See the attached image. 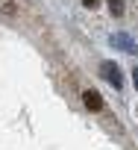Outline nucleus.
I'll return each instance as SVG.
<instances>
[{
    "instance_id": "2",
    "label": "nucleus",
    "mask_w": 138,
    "mask_h": 150,
    "mask_svg": "<svg viewBox=\"0 0 138 150\" xmlns=\"http://www.w3.org/2000/svg\"><path fill=\"white\" fill-rule=\"evenodd\" d=\"M82 103H85L91 112H100V109H103V97H100V91H91V88L82 94Z\"/></svg>"
},
{
    "instance_id": "1",
    "label": "nucleus",
    "mask_w": 138,
    "mask_h": 150,
    "mask_svg": "<svg viewBox=\"0 0 138 150\" xmlns=\"http://www.w3.org/2000/svg\"><path fill=\"white\" fill-rule=\"evenodd\" d=\"M100 71H103V77H106V83H112L115 88H120V83H123L120 77H123V74H120V68H118L115 62H103V68H100Z\"/></svg>"
},
{
    "instance_id": "4",
    "label": "nucleus",
    "mask_w": 138,
    "mask_h": 150,
    "mask_svg": "<svg viewBox=\"0 0 138 150\" xmlns=\"http://www.w3.org/2000/svg\"><path fill=\"white\" fill-rule=\"evenodd\" d=\"M82 3H85V6H94V3H97V0H82Z\"/></svg>"
},
{
    "instance_id": "3",
    "label": "nucleus",
    "mask_w": 138,
    "mask_h": 150,
    "mask_svg": "<svg viewBox=\"0 0 138 150\" xmlns=\"http://www.w3.org/2000/svg\"><path fill=\"white\" fill-rule=\"evenodd\" d=\"M109 6H112V12H115V15H120V12H123V6H120V0H109Z\"/></svg>"
}]
</instances>
